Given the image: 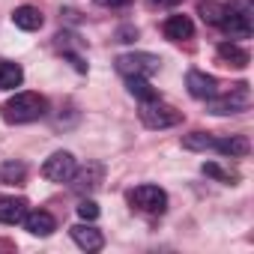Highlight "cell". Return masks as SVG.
<instances>
[{
  "instance_id": "3957f363",
  "label": "cell",
  "mask_w": 254,
  "mask_h": 254,
  "mask_svg": "<svg viewBox=\"0 0 254 254\" xmlns=\"http://www.w3.org/2000/svg\"><path fill=\"white\" fill-rule=\"evenodd\" d=\"M126 197H129L132 209H141L147 215H162L168 209V194L159 186H135Z\"/></svg>"
},
{
  "instance_id": "603a6c76",
  "label": "cell",
  "mask_w": 254,
  "mask_h": 254,
  "mask_svg": "<svg viewBox=\"0 0 254 254\" xmlns=\"http://www.w3.org/2000/svg\"><path fill=\"white\" fill-rule=\"evenodd\" d=\"M78 215H81V221H96L99 218V203L96 200H81L78 203Z\"/></svg>"
},
{
  "instance_id": "30bf717a",
  "label": "cell",
  "mask_w": 254,
  "mask_h": 254,
  "mask_svg": "<svg viewBox=\"0 0 254 254\" xmlns=\"http://www.w3.org/2000/svg\"><path fill=\"white\" fill-rule=\"evenodd\" d=\"M72 189L75 191H93V189H99V183H102V165H87V168H75V174H72Z\"/></svg>"
},
{
  "instance_id": "52a82bcc",
  "label": "cell",
  "mask_w": 254,
  "mask_h": 254,
  "mask_svg": "<svg viewBox=\"0 0 254 254\" xmlns=\"http://www.w3.org/2000/svg\"><path fill=\"white\" fill-rule=\"evenodd\" d=\"M186 87H189V93H191L194 99H200V102H206L209 96L218 93V81H215L212 75L200 72V69H191V72L186 75Z\"/></svg>"
},
{
  "instance_id": "7402d4cb",
  "label": "cell",
  "mask_w": 254,
  "mask_h": 254,
  "mask_svg": "<svg viewBox=\"0 0 254 254\" xmlns=\"http://www.w3.org/2000/svg\"><path fill=\"white\" fill-rule=\"evenodd\" d=\"M203 174L206 177H212V180H218V183H227V186H233L239 177L233 174V171H224L221 165H215V162H203Z\"/></svg>"
},
{
  "instance_id": "e0dca14e",
  "label": "cell",
  "mask_w": 254,
  "mask_h": 254,
  "mask_svg": "<svg viewBox=\"0 0 254 254\" xmlns=\"http://www.w3.org/2000/svg\"><path fill=\"white\" fill-rule=\"evenodd\" d=\"M218 60H221L224 66L245 69V66H248V51L239 48L236 42H221V45H218Z\"/></svg>"
},
{
  "instance_id": "ba28073f",
  "label": "cell",
  "mask_w": 254,
  "mask_h": 254,
  "mask_svg": "<svg viewBox=\"0 0 254 254\" xmlns=\"http://www.w3.org/2000/svg\"><path fill=\"white\" fill-rule=\"evenodd\" d=\"M69 233H72L75 245L84 248V251H99V248L105 245V236H102L99 227H93V221H81V224H75Z\"/></svg>"
},
{
  "instance_id": "ffe728a7",
  "label": "cell",
  "mask_w": 254,
  "mask_h": 254,
  "mask_svg": "<svg viewBox=\"0 0 254 254\" xmlns=\"http://www.w3.org/2000/svg\"><path fill=\"white\" fill-rule=\"evenodd\" d=\"M126 90H129L132 96H138L141 102L156 99V90H153V87H150V81H147V78H141V75H129V78H126Z\"/></svg>"
},
{
  "instance_id": "5b68a950",
  "label": "cell",
  "mask_w": 254,
  "mask_h": 254,
  "mask_svg": "<svg viewBox=\"0 0 254 254\" xmlns=\"http://www.w3.org/2000/svg\"><path fill=\"white\" fill-rule=\"evenodd\" d=\"M117 69L129 78V75H141V78H150L162 69V60L150 51H132V54H120L117 57Z\"/></svg>"
},
{
  "instance_id": "5bb4252c",
  "label": "cell",
  "mask_w": 254,
  "mask_h": 254,
  "mask_svg": "<svg viewBox=\"0 0 254 254\" xmlns=\"http://www.w3.org/2000/svg\"><path fill=\"white\" fill-rule=\"evenodd\" d=\"M12 24H15L18 30L33 33V30H39V27L45 24V18H42V12H39L36 6H18V9L12 12Z\"/></svg>"
},
{
  "instance_id": "ac0fdd59",
  "label": "cell",
  "mask_w": 254,
  "mask_h": 254,
  "mask_svg": "<svg viewBox=\"0 0 254 254\" xmlns=\"http://www.w3.org/2000/svg\"><path fill=\"white\" fill-rule=\"evenodd\" d=\"M24 81V69L18 63H0V90H15Z\"/></svg>"
},
{
  "instance_id": "44dd1931",
  "label": "cell",
  "mask_w": 254,
  "mask_h": 254,
  "mask_svg": "<svg viewBox=\"0 0 254 254\" xmlns=\"http://www.w3.org/2000/svg\"><path fill=\"white\" fill-rule=\"evenodd\" d=\"M183 147L194 150V153H203V150L215 147V138H209L206 132H191V135H183Z\"/></svg>"
},
{
  "instance_id": "d4e9b609",
  "label": "cell",
  "mask_w": 254,
  "mask_h": 254,
  "mask_svg": "<svg viewBox=\"0 0 254 254\" xmlns=\"http://www.w3.org/2000/svg\"><path fill=\"white\" fill-rule=\"evenodd\" d=\"M150 3H153V6H177L180 0H150Z\"/></svg>"
},
{
  "instance_id": "277c9868",
  "label": "cell",
  "mask_w": 254,
  "mask_h": 254,
  "mask_svg": "<svg viewBox=\"0 0 254 254\" xmlns=\"http://www.w3.org/2000/svg\"><path fill=\"white\" fill-rule=\"evenodd\" d=\"M138 114H141V123L147 126V129H171V126H177L183 120V114L177 108H171L165 102H156V99L141 102V111Z\"/></svg>"
},
{
  "instance_id": "cb8c5ba5",
  "label": "cell",
  "mask_w": 254,
  "mask_h": 254,
  "mask_svg": "<svg viewBox=\"0 0 254 254\" xmlns=\"http://www.w3.org/2000/svg\"><path fill=\"white\" fill-rule=\"evenodd\" d=\"M99 6H108V9H114V6H126V3H132V0H96Z\"/></svg>"
},
{
  "instance_id": "7a4b0ae2",
  "label": "cell",
  "mask_w": 254,
  "mask_h": 254,
  "mask_svg": "<svg viewBox=\"0 0 254 254\" xmlns=\"http://www.w3.org/2000/svg\"><path fill=\"white\" fill-rule=\"evenodd\" d=\"M251 105V90L248 84H233L230 93H215L206 99V111L215 114V117H227V114H242L245 108Z\"/></svg>"
},
{
  "instance_id": "2e32d148",
  "label": "cell",
  "mask_w": 254,
  "mask_h": 254,
  "mask_svg": "<svg viewBox=\"0 0 254 254\" xmlns=\"http://www.w3.org/2000/svg\"><path fill=\"white\" fill-rule=\"evenodd\" d=\"M212 150H218L221 156H230V159H242V156H248L251 144H248V138H245V135H230V138L215 141V147H212Z\"/></svg>"
},
{
  "instance_id": "6da1fadb",
  "label": "cell",
  "mask_w": 254,
  "mask_h": 254,
  "mask_svg": "<svg viewBox=\"0 0 254 254\" xmlns=\"http://www.w3.org/2000/svg\"><path fill=\"white\" fill-rule=\"evenodd\" d=\"M45 108H48V105H45V99H42L39 93H15L12 99L3 102L0 114H3L6 123L21 126V123H33V120L45 117Z\"/></svg>"
},
{
  "instance_id": "9a60e30c",
  "label": "cell",
  "mask_w": 254,
  "mask_h": 254,
  "mask_svg": "<svg viewBox=\"0 0 254 254\" xmlns=\"http://www.w3.org/2000/svg\"><path fill=\"white\" fill-rule=\"evenodd\" d=\"M221 30H224L230 39H248V36H251V21H248L245 12H236V9L230 6V15H227V21L221 24Z\"/></svg>"
},
{
  "instance_id": "d6986e66",
  "label": "cell",
  "mask_w": 254,
  "mask_h": 254,
  "mask_svg": "<svg viewBox=\"0 0 254 254\" xmlns=\"http://www.w3.org/2000/svg\"><path fill=\"white\" fill-rule=\"evenodd\" d=\"M24 177H27V168H24V162H3L0 165V183L3 186H18V183H24Z\"/></svg>"
},
{
  "instance_id": "4fadbf2b",
  "label": "cell",
  "mask_w": 254,
  "mask_h": 254,
  "mask_svg": "<svg viewBox=\"0 0 254 254\" xmlns=\"http://www.w3.org/2000/svg\"><path fill=\"white\" fill-rule=\"evenodd\" d=\"M197 15L203 18V24H212V27H221L230 15V9L224 3H218V0H200L197 3Z\"/></svg>"
},
{
  "instance_id": "8992f818",
  "label": "cell",
  "mask_w": 254,
  "mask_h": 254,
  "mask_svg": "<svg viewBox=\"0 0 254 254\" xmlns=\"http://www.w3.org/2000/svg\"><path fill=\"white\" fill-rule=\"evenodd\" d=\"M75 168H78V165H75V156L66 153V150H57V153H51V156L45 159L42 177L51 180V183H69L72 174H75Z\"/></svg>"
},
{
  "instance_id": "7c38bea8",
  "label": "cell",
  "mask_w": 254,
  "mask_h": 254,
  "mask_svg": "<svg viewBox=\"0 0 254 254\" xmlns=\"http://www.w3.org/2000/svg\"><path fill=\"white\" fill-rule=\"evenodd\" d=\"M24 215H27L24 197H0V224H21Z\"/></svg>"
},
{
  "instance_id": "8fae6325",
  "label": "cell",
  "mask_w": 254,
  "mask_h": 254,
  "mask_svg": "<svg viewBox=\"0 0 254 254\" xmlns=\"http://www.w3.org/2000/svg\"><path fill=\"white\" fill-rule=\"evenodd\" d=\"M165 36L171 39V42H183V39H191L194 36V24H191V18L189 15H171V18H165Z\"/></svg>"
},
{
  "instance_id": "9c48e42d",
  "label": "cell",
  "mask_w": 254,
  "mask_h": 254,
  "mask_svg": "<svg viewBox=\"0 0 254 254\" xmlns=\"http://www.w3.org/2000/svg\"><path fill=\"white\" fill-rule=\"evenodd\" d=\"M21 224H24V230H27L30 236H51V233L57 230L54 215L45 212V209H33V212H27V215L21 218Z\"/></svg>"
}]
</instances>
